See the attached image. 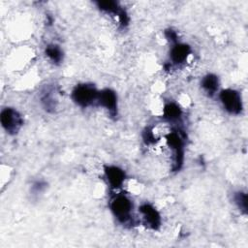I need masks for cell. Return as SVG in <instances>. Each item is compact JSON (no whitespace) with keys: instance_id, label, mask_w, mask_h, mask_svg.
Masks as SVG:
<instances>
[{"instance_id":"obj_3","label":"cell","mask_w":248,"mask_h":248,"mask_svg":"<svg viewBox=\"0 0 248 248\" xmlns=\"http://www.w3.org/2000/svg\"><path fill=\"white\" fill-rule=\"evenodd\" d=\"M166 141L169 147L172 150V170H179L183 164L184 150H183V137L181 132L172 131L166 137Z\"/></svg>"},{"instance_id":"obj_17","label":"cell","mask_w":248,"mask_h":248,"mask_svg":"<svg viewBox=\"0 0 248 248\" xmlns=\"http://www.w3.org/2000/svg\"><path fill=\"white\" fill-rule=\"evenodd\" d=\"M46 184L45 182H43V181H37L32 186V192L35 193V194H39V193H41L46 188Z\"/></svg>"},{"instance_id":"obj_10","label":"cell","mask_w":248,"mask_h":248,"mask_svg":"<svg viewBox=\"0 0 248 248\" xmlns=\"http://www.w3.org/2000/svg\"><path fill=\"white\" fill-rule=\"evenodd\" d=\"M201 86L203 91L209 96H213L219 89V78L214 74L205 75L201 80Z\"/></svg>"},{"instance_id":"obj_7","label":"cell","mask_w":248,"mask_h":248,"mask_svg":"<svg viewBox=\"0 0 248 248\" xmlns=\"http://www.w3.org/2000/svg\"><path fill=\"white\" fill-rule=\"evenodd\" d=\"M97 103L108 111L110 117L117 116V96L112 89L105 88L99 91Z\"/></svg>"},{"instance_id":"obj_8","label":"cell","mask_w":248,"mask_h":248,"mask_svg":"<svg viewBox=\"0 0 248 248\" xmlns=\"http://www.w3.org/2000/svg\"><path fill=\"white\" fill-rule=\"evenodd\" d=\"M105 176L110 188L117 189L121 187L126 178L125 171L117 166H106L105 167Z\"/></svg>"},{"instance_id":"obj_4","label":"cell","mask_w":248,"mask_h":248,"mask_svg":"<svg viewBox=\"0 0 248 248\" xmlns=\"http://www.w3.org/2000/svg\"><path fill=\"white\" fill-rule=\"evenodd\" d=\"M219 99L223 108L229 113L235 115L241 113L243 109V105L241 96L238 91L232 88L223 89L219 93Z\"/></svg>"},{"instance_id":"obj_9","label":"cell","mask_w":248,"mask_h":248,"mask_svg":"<svg viewBox=\"0 0 248 248\" xmlns=\"http://www.w3.org/2000/svg\"><path fill=\"white\" fill-rule=\"evenodd\" d=\"M191 54V47L183 43H175L172 45L170 51V61L175 65H180L188 59Z\"/></svg>"},{"instance_id":"obj_16","label":"cell","mask_w":248,"mask_h":248,"mask_svg":"<svg viewBox=\"0 0 248 248\" xmlns=\"http://www.w3.org/2000/svg\"><path fill=\"white\" fill-rule=\"evenodd\" d=\"M164 34H165V37L167 38V40L168 41H170V43H172V44H175V43H177L178 42V37H177V33L173 30V29H171V28H169V29H166L165 30V32H164Z\"/></svg>"},{"instance_id":"obj_13","label":"cell","mask_w":248,"mask_h":248,"mask_svg":"<svg viewBox=\"0 0 248 248\" xmlns=\"http://www.w3.org/2000/svg\"><path fill=\"white\" fill-rule=\"evenodd\" d=\"M45 53L53 64L57 65L63 61V51L61 47L55 44L47 45L45 48Z\"/></svg>"},{"instance_id":"obj_12","label":"cell","mask_w":248,"mask_h":248,"mask_svg":"<svg viewBox=\"0 0 248 248\" xmlns=\"http://www.w3.org/2000/svg\"><path fill=\"white\" fill-rule=\"evenodd\" d=\"M163 116L170 122L178 121L182 116V110L180 107L175 103H168L163 108Z\"/></svg>"},{"instance_id":"obj_2","label":"cell","mask_w":248,"mask_h":248,"mask_svg":"<svg viewBox=\"0 0 248 248\" xmlns=\"http://www.w3.org/2000/svg\"><path fill=\"white\" fill-rule=\"evenodd\" d=\"M98 95L99 91L93 84L80 83L74 87L71 97L78 107L87 108L97 102Z\"/></svg>"},{"instance_id":"obj_14","label":"cell","mask_w":248,"mask_h":248,"mask_svg":"<svg viewBox=\"0 0 248 248\" xmlns=\"http://www.w3.org/2000/svg\"><path fill=\"white\" fill-rule=\"evenodd\" d=\"M233 202L241 213H247V194L245 192L238 191L234 193Z\"/></svg>"},{"instance_id":"obj_1","label":"cell","mask_w":248,"mask_h":248,"mask_svg":"<svg viewBox=\"0 0 248 248\" xmlns=\"http://www.w3.org/2000/svg\"><path fill=\"white\" fill-rule=\"evenodd\" d=\"M109 207L114 217L122 224H127L132 220L133 203L124 194L119 193L111 197Z\"/></svg>"},{"instance_id":"obj_15","label":"cell","mask_w":248,"mask_h":248,"mask_svg":"<svg viewBox=\"0 0 248 248\" xmlns=\"http://www.w3.org/2000/svg\"><path fill=\"white\" fill-rule=\"evenodd\" d=\"M42 104L45 108L46 110L47 111H54L56 108V99L52 96V92L50 91H46L41 97Z\"/></svg>"},{"instance_id":"obj_11","label":"cell","mask_w":248,"mask_h":248,"mask_svg":"<svg viewBox=\"0 0 248 248\" xmlns=\"http://www.w3.org/2000/svg\"><path fill=\"white\" fill-rule=\"evenodd\" d=\"M97 7L102 12H105L109 15H113L114 16L118 17L119 15L124 11L123 8L119 6V3L113 0H105V1H97Z\"/></svg>"},{"instance_id":"obj_5","label":"cell","mask_w":248,"mask_h":248,"mask_svg":"<svg viewBox=\"0 0 248 248\" xmlns=\"http://www.w3.org/2000/svg\"><path fill=\"white\" fill-rule=\"evenodd\" d=\"M0 122L4 130L10 135H16L23 124V119L20 113L13 108H6L0 113Z\"/></svg>"},{"instance_id":"obj_6","label":"cell","mask_w":248,"mask_h":248,"mask_svg":"<svg viewBox=\"0 0 248 248\" xmlns=\"http://www.w3.org/2000/svg\"><path fill=\"white\" fill-rule=\"evenodd\" d=\"M139 211L141 215L142 223L145 227L150 230L156 231L160 228L162 223V218L159 211L150 203H142L139 207Z\"/></svg>"}]
</instances>
